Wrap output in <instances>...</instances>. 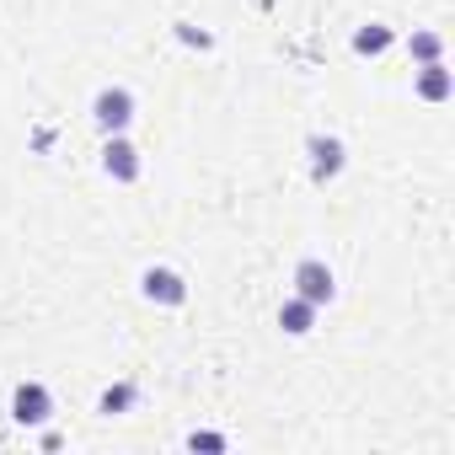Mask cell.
<instances>
[{
  "mask_svg": "<svg viewBox=\"0 0 455 455\" xmlns=\"http://www.w3.org/2000/svg\"><path fill=\"white\" fill-rule=\"evenodd\" d=\"M134 113H140V102H134L129 86H102V92L92 97V124H97L102 134H129Z\"/></svg>",
  "mask_w": 455,
  "mask_h": 455,
  "instance_id": "obj_1",
  "label": "cell"
},
{
  "mask_svg": "<svg viewBox=\"0 0 455 455\" xmlns=\"http://www.w3.org/2000/svg\"><path fill=\"white\" fill-rule=\"evenodd\" d=\"M295 295L322 311V306L338 300V274H332L322 258H300V263H295Z\"/></svg>",
  "mask_w": 455,
  "mask_h": 455,
  "instance_id": "obj_2",
  "label": "cell"
},
{
  "mask_svg": "<svg viewBox=\"0 0 455 455\" xmlns=\"http://www.w3.org/2000/svg\"><path fill=\"white\" fill-rule=\"evenodd\" d=\"M306 156H311V182H316V188L338 182L343 166H348V150H343L338 134H311V140H306Z\"/></svg>",
  "mask_w": 455,
  "mask_h": 455,
  "instance_id": "obj_3",
  "label": "cell"
},
{
  "mask_svg": "<svg viewBox=\"0 0 455 455\" xmlns=\"http://www.w3.org/2000/svg\"><path fill=\"white\" fill-rule=\"evenodd\" d=\"M102 172L113 177V182H140V172H145V161H140V145L129 140V134H102Z\"/></svg>",
  "mask_w": 455,
  "mask_h": 455,
  "instance_id": "obj_4",
  "label": "cell"
},
{
  "mask_svg": "<svg viewBox=\"0 0 455 455\" xmlns=\"http://www.w3.org/2000/svg\"><path fill=\"white\" fill-rule=\"evenodd\" d=\"M140 295H145L150 306H166V311H177V306L188 300V279H182L177 268H166V263H150V268L140 274Z\"/></svg>",
  "mask_w": 455,
  "mask_h": 455,
  "instance_id": "obj_5",
  "label": "cell"
},
{
  "mask_svg": "<svg viewBox=\"0 0 455 455\" xmlns=\"http://www.w3.org/2000/svg\"><path fill=\"white\" fill-rule=\"evenodd\" d=\"M12 418H17L22 428H44V423L54 418V391H49L44 380H22V386L12 391Z\"/></svg>",
  "mask_w": 455,
  "mask_h": 455,
  "instance_id": "obj_6",
  "label": "cell"
},
{
  "mask_svg": "<svg viewBox=\"0 0 455 455\" xmlns=\"http://www.w3.org/2000/svg\"><path fill=\"white\" fill-rule=\"evenodd\" d=\"M412 92H418L423 102H450V97H455V70H450L444 60H428V65H418Z\"/></svg>",
  "mask_w": 455,
  "mask_h": 455,
  "instance_id": "obj_7",
  "label": "cell"
},
{
  "mask_svg": "<svg viewBox=\"0 0 455 455\" xmlns=\"http://www.w3.org/2000/svg\"><path fill=\"white\" fill-rule=\"evenodd\" d=\"M311 327H316V306L300 300V295H290V300L279 306V332H284V338H306Z\"/></svg>",
  "mask_w": 455,
  "mask_h": 455,
  "instance_id": "obj_8",
  "label": "cell"
},
{
  "mask_svg": "<svg viewBox=\"0 0 455 455\" xmlns=\"http://www.w3.org/2000/svg\"><path fill=\"white\" fill-rule=\"evenodd\" d=\"M396 44V33L386 28V22H364L359 33H354V54H364V60H375V54H386Z\"/></svg>",
  "mask_w": 455,
  "mask_h": 455,
  "instance_id": "obj_9",
  "label": "cell"
},
{
  "mask_svg": "<svg viewBox=\"0 0 455 455\" xmlns=\"http://www.w3.org/2000/svg\"><path fill=\"white\" fill-rule=\"evenodd\" d=\"M134 402H140V386H134V380H118V386H108V391L97 396V412H102V418H118V412H129Z\"/></svg>",
  "mask_w": 455,
  "mask_h": 455,
  "instance_id": "obj_10",
  "label": "cell"
},
{
  "mask_svg": "<svg viewBox=\"0 0 455 455\" xmlns=\"http://www.w3.org/2000/svg\"><path fill=\"white\" fill-rule=\"evenodd\" d=\"M407 54H412L418 65H428V60H444V38H439L434 28H418V33L407 38Z\"/></svg>",
  "mask_w": 455,
  "mask_h": 455,
  "instance_id": "obj_11",
  "label": "cell"
},
{
  "mask_svg": "<svg viewBox=\"0 0 455 455\" xmlns=\"http://www.w3.org/2000/svg\"><path fill=\"white\" fill-rule=\"evenodd\" d=\"M188 450H214V455H220V450H231V439L214 434V428H193V434H188Z\"/></svg>",
  "mask_w": 455,
  "mask_h": 455,
  "instance_id": "obj_12",
  "label": "cell"
}]
</instances>
